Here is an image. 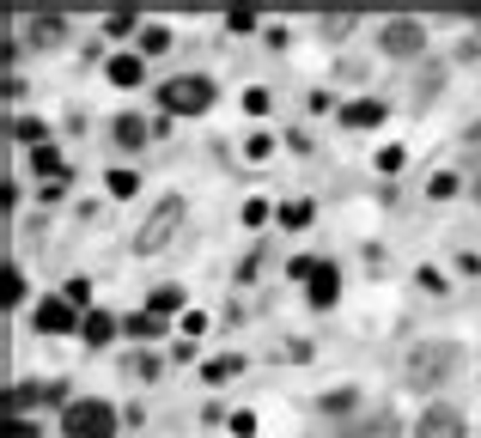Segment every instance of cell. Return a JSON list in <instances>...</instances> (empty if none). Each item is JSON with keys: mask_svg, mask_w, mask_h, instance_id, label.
<instances>
[{"mask_svg": "<svg viewBox=\"0 0 481 438\" xmlns=\"http://www.w3.org/2000/svg\"><path fill=\"white\" fill-rule=\"evenodd\" d=\"M433 195H439V202H445V195H457V177H451V170H439V177H433Z\"/></svg>", "mask_w": 481, "mask_h": 438, "instance_id": "obj_28", "label": "cell"}, {"mask_svg": "<svg viewBox=\"0 0 481 438\" xmlns=\"http://www.w3.org/2000/svg\"><path fill=\"white\" fill-rule=\"evenodd\" d=\"M165 43H171V31H165V25H146V31H140V49H146V55H159Z\"/></svg>", "mask_w": 481, "mask_h": 438, "instance_id": "obj_20", "label": "cell"}, {"mask_svg": "<svg viewBox=\"0 0 481 438\" xmlns=\"http://www.w3.org/2000/svg\"><path fill=\"white\" fill-rule=\"evenodd\" d=\"M146 310H153V317H165V310H183V293H177V286H159Z\"/></svg>", "mask_w": 481, "mask_h": 438, "instance_id": "obj_16", "label": "cell"}, {"mask_svg": "<svg viewBox=\"0 0 481 438\" xmlns=\"http://www.w3.org/2000/svg\"><path fill=\"white\" fill-rule=\"evenodd\" d=\"M420 43H427V31H420L414 19H390V25H384V49H390V55H414Z\"/></svg>", "mask_w": 481, "mask_h": 438, "instance_id": "obj_6", "label": "cell"}, {"mask_svg": "<svg viewBox=\"0 0 481 438\" xmlns=\"http://www.w3.org/2000/svg\"><path fill=\"white\" fill-rule=\"evenodd\" d=\"M110 79H116V86H135L140 79V55H116V62H110Z\"/></svg>", "mask_w": 481, "mask_h": 438, "instance_id": "obj_13", "label": "cell"}, {"mask_svg": "<svg viewBox=\"0 0 481 438\" xmlns=\"http://www.w3.org/2000/svg\"><path fill=\"white\" fill-rule=\"evenodd\" d=\"M336 293H342V274H336L329 262H323V269L311 274V304L323 310V304H336Z\"/></svg>", "mask_w": 481, "mask_h": 438, "instance_id": "obj_8", "label": "cell"}, {"mask_svg": "<svg viewBox=\"0 0 481 438\" xmlns=\"http://www.w3.org/2000/svg\"><path fill=\"white\" fill-rule=\"evenodd\" d=\"M207 103H213V86L207 79H171L165 86V110H177V116H195Z\"/></svg>", "mask_w": 481, "mask_h": 438, "instance_id": "obj_3", "label": "cell"}, {"mask_svg": "<svg viewBox=\"0 0 481 438\" xmlns=\"http://www.w3.org/2000/svg\"><path fill=\"white\" fill-rule=\"evenodd\" d=\"M226 31H256V12H250V6H232V12H226Z\"/></svg>", "mask_w": 481, "mask_h": 438, "instance_id": "obj_23", "label": "cell"}, {"mask_svg": "<svg viewBox=\"0 0 481 438\" xmlns=\"http://www.w3.org/2000/svg\"><path fill=\"white\" fill-rule=\"evenodd\" d=\"M116 140H122V146H140V140H146V122H140V116H122V122H116Z\"/></svg>", "mask_w": 481, "mask_h": 438, "instance_id": "obj_18", "label": "cell"}, {"mask_svg": "<svg viewBox=\"0 0 481 438\" xmlns=\"http://www.w3.org/2000/svg\"><path fill=\"white\" fill-rule=\"evenodd\" d=\"M31 323L43 329V335H68V329H79V317H73V304H68V299H43Z\"/></svg>", "mask_w": 481, "mask_h": 438, "instance_id": "obj_4", "label": "cell"}, {"mask_svg": "<svg viewBox=\"0 0 481 438\" xmlns=\"http://www.w3.org/2000/svg\"><path fill=\"white\" fill-rule=\"evenodd\" d=\"M275 219L286 226V232H305V226H311V202H286V207L275 213Z\"/></svg>", "mask_w": 481, "mask_h": 438, "instance_id": "obj_12", "label": "cell"}, {"mask_svg": "<svg viewBox=\"0 0 481 438\" xmlns=\"http://www.w3.org/2000/svg\"><path fill=\"white\" fill-rule=\"evenodd\" d=\"M244 153H250V159H269V153H275V140H269V135H250V146H244Z\"/></svg>", "mask_w": 481, "mask_h": 438, "instance_id": "obj_27", "label": "cell"}, {"mask_svg": "<svg viewBox=\"0 0 481 438\" xmlns=\"http://www.w3.org/2000/svg\"><path fill=\"white\" fill-rule=\"evenodd\" d=\"M79 335H86V347H104V341H116V317H104V310H86V317H79Z\"/></svg>", "mask_w": 481, "mask_h": 438, "instance_id": "obj_7", "label": "cell"}, {"mask_svg": "<svg viewBox=\"0 0 481 438\" xmlns=\"http://www.w3.org/2000/svg\"><path fill=\"white\" fill-rule=\"evenodd\" d=\"M360 438H390V420H372V426H366Z\"/></svg>", "mask_w": 481, "mask_h": 438, "instance_id": "obj_32", "label": "cell"}, {"mask_svg": "<svg viewBox=\"0 0 481 438\" xmlns=\"http://www.w3.org/2000/svg\"><path fill=\"white\" fill-rule=\"evenodd\" d=\"M62 433H68V438H110V433H116V408L98 402V396L68 402V414H62Z\"/></svg>", "mask_w": 481, "mask_h": 438, "instance_id": "obj_1", "label": "cell"}, {"mask_svg": "<svg viewBox=\"0 0 481 438\" xmlns=\"http://www.w3.org/2000/svg\"><path fill=\"white\" fill-rule=\"evenodd\" d=\"M342 122H347V128H372V122H384V103H378V98L347 103V110H342Z\"/></svg>", "mask_w": 481, "mask_h": 438, "instance_id": "obj_9", "label": "cell"}, {"mask_svg": "<svg viewBox=\"0 0 481 438\" xmlns=\"http://www.w3.org/2000/svg\"><path fill=\"white\" fill-rule=\"evenodd\" d=\"M177 219H183V202H177V195H165V202L153 207V219L140 226L135 250H146V256H153V250H165V244H171V232H177Z\"/></svg>", "mask_w": 481, "mask_h": 438, "instance_id": "obj_2", "label": "cell"}, {"mask_svg": "<svg viewBox=\"0 0 481 438\" xmlns=\"http://www.w3.org/2000/svg\"><path fill=\"white\" fill-rule=\"evenodd\" d=\"M323 25H329V37H342L353 25V12H323Z\"/></svg>", "mask_w": 481, "mask_h": 438, "instance_id": "obj_29", "label": "cell"}, {"mask_svg": "<svg viewBox=\"0 0 481 438\" xmlns=\"http://www.w3.org/2000/svg\"><path fill=\"white\" fill-rule=\"evenodd\" d=\"M207 371V384H226V377H238V371H244V359H238V353H226V359H213V366H202Z\"/></svg>", "mask_w": 481, "mask_h": 438, "instance_id": "obj_14", "label": "cell"}, {"mask_svg": "<svg viewBox=\"0 0 481 438\" xmlns=\"http://www.w3.org/2000/svg\"><path fill=\"white\" fill-rule=\"evenodd\" d=\"M135 25H140V12H135V6H116L104 31H110V37H129V31H135Z\"/></svg>", "mask_w": 481, "mask_h": 438, "instance_id": "obj_15", "label": "cell"}, {"mask_svg": "<svg viewBox=\"0 0 481 438\" xmlns=\"http://www.w3.org/2000/svg\"><path fill=\"white\" fill-rule=\"evenodd\" d=\"M244 110H250V116H269V92H262V86H250V92H244Z\"/></svg>", "mask_w": 481, "mask_h": 438, "instance_id": "obj_25", "label": "cell"}, {"mask_svg": "<svg viewBox=\"0 0 481 438\" xmlns=\"http://www.w3.org/2000/svg\"><path fill=\"white\" fill-rule=\"evenodd\" d=\"M159 329H165V323H159L153 310H140V317H129V335H159Z\"/></svg>", "mask_w": 481, "mask_h": 438, "instance_id": "obj_22", "label": "cell"}, {"mask_svg": "<svg viewBox=\"0 0 481 438\" xmlns=\"http://www.w3.org/2000/svg\"><path fill=\"white\" fill-rule=\"evenodd\" d=\"M12 140H25V146H43V122H31V116H19V122H12Z\"/></svg>", "mask_w": 481, "mask_h": 438, "instance_id": "obj_17", "label": "cell"}, {"mask_svg": "<svg viewBox=\"0 0 481 438\" xmlns=\"http://www.w3.org/2000/svg\"><path fill=\"white\" fill-rule=\"evenodd\" d=\"M31 170H43L49 183H62V153H55V146H37V153H31Z\"/></svg>", "mask_w": 481, "mask_h": 438, "instance_id": "obj_10", "label": "cell"}, {"mask_svg": "<svg viewBox=\"0 0 481 438\" xmlns=\"http://www.w3.org/2000/svg\"><path fill=\"white\" fill-rule=\"evenodd\" d=\"M317 269H323L317 256H299V262H286V274H293V280H305V286H311V274H317Z\"/></svg>", "mask_w": 481, "mask_h": 438, "instance_id": "obj_24", "label": "cell"}, {"mask_svg": "<svg viewBox=\"0 0 481 438\" xmlns=\"http://www.w3.org/2000/svg\"><path fill=\"white\" fill-rule=\"evenodd\" d=\"M6 438H37V426H25V420L12 414V420H6Z\"/></svg>", "mask_w": 481, "mask_h": 438, "instance_id": "obj_31", "label": "cell"}, {"mask_svg": "<svg viewBox=\"0 0 481 438\" xmlns=\"http://www.w3.org/2000/svg\"><path fill=\"white\" fill-rule=\"evenodd\" d=\"M62 37V12H37L31 19V43H55Z\"/></svg>", "mask_w": 481, "mask_h": 438, "instance_id": "obj_11", "label": "cell"}, {"mask_svg": "<svg viewBox=\"0 0 481 438\" xmlns=\"http://www.w3.org/2000/svg\"><path fill=\"white\" fill-rule=\"evenodd\" d=\"M135 189H140L135 170H110V195H135Z\"/></svg>", "mask_w": 481, "mask_h": 438, "instance_id": "obj_21", "label": "cell"}, {"mask_svg": "<svg viewBox=\"0 0 481 438\" xmlns=\"http://www.w3.org/2000/svg\"><path fill=\"white\" fill-rule=\"evenodd\" d=\"M0 299H6V304H19V299H25V280H19V269H6V274H0Z\"/></svg>", "mask_w": 481, "mask_h": 438, "instance_id": "obj_19", "label": "cell"}, {"mask_svg": "<svg viewBox=\"0 0 481 438\" xmlns=\"http://www.w3.org/2000/svg\"><path fill=\"white\" fill-rule=\"evenodd\" d=\"M378 170H384V177H396V170H402V146H384V153H378Z\"/></svg>", "mask_w": 481, "mask_h": 438, "instance_id": "obj_26", "label": "cell"}, {"mask_svg": "<svg viewBox=\"0 0 481 438\" xmlns=\"http://www.w3.org/2000/svg\"><path fill=\"white\" fill-rule=\"evenodd\" d=\"M414 438H463V414H457V408H427L420 426H414Z\"/></svg>", "mask_w": 481, "mask_h": 438, "instance_id": "obj_5", "label": "cell"}, {"mask_svg": "<svg viewBox=\"0 0 481 438\" xmlns=\"http://www.w3.org/2000/svg\"><path fill=\"white\" fill-rule=\"evenodd\" d=\"M62 299H68V304H86V299H92V286H86V280H68V293H62Z\"/></svg>", "mask_w": 481, "mask_h": 438, "instance_id": "obj_30", "label": "cell"}]
</instances>
